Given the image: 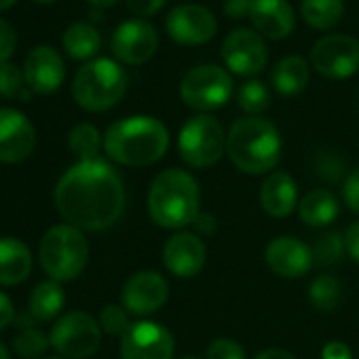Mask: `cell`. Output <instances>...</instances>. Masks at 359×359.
<instances>
[{
	"mask_svg": "<svg viewBox=\"0 0 359 359\" xmlns=\"http://www.w3.org/2000/svg\"><path fill=\"white\" fill-rule=\"evenodd\" d=\"M201 189L193 173L184 169H165L150 184L148 214L161 229L180 231L201 214Z\"/></svg>",
	"mask_w": 359,
	"mask_h": 359,
	"instance_id": "cell-2",
	"label": "cell"
},
{
	"mask_svg": "<svg viewBox=\"0 0 359 359\" xmlns=\"http://www.w3.org/2000/svg\"><path fill=\"white\" fill-rule=\"evenodd\" d=\"M180 359H199V357H195V355H184V357H180Z\"/></svg>",
	"mask_w": 359,
	"mask_h": 359,
	"instance_id": "cell-48",
	"label": "cell"
},
{
	"mask_svg": "<svg viewBox=\"0 0 359 359\" xmlns=\"http://www.w3.org/2000/svg\"><path fill=\"white\" fill-rule=\"evenodd\" d=\"M32 273L30 248L18 237H0V285H18Z\"/></svg>",
	"mask_w": 359,
	"mask_h": 359,
	"instance_id": "cell-22",
	"label": "cell"
},
{
	"mask_svg": "<svg viewBox=\"0 0 359 359\" xmlns=\"http://www.w3.org/2000/svg\"><path fill=\"white\" fill-rule=\"evenodd\" d=\"M36 3H53V0H36Z\"/></svg>",
	"mask_w": 359,
	"mask_h": 359,
	"instance_id": "cell-49",
	"label": "cell"
},
{
	"mask_svg": "<svg viewBox=\"0 0 359 359\" xmlns=\"http://www.w3.org/2000/svg\"><path fill=\"white\" fill-rule=\"evenodd\" d=\"M39 258L51 281H72L87 266L89 243L81 229L72 224H57L45 233L39 248Z\"/></svg>",
	"mask_w": 359,
	"mask_h": 359,
	"instance_id": "cell-6",
	"label": "cell"
},
{
	"mask_svg": "<svg viewBox=\"0 0 359 359\" xmlns=\"http://www.w3.org/2000/svg\"><path fill=\"white\" fill-rule=\"evenodd\" d=\"M36 146V129L20 110L0 108V163H22Z\"/></svg>",
	"mask_w": 359,
	"mask_h": 359,
	"instance_id": "cell-16",
	"label": "cell"
},
{
	"mask_svg": "<svg viewBox=\"0 0 359 359\" xmlns=\"http://www.w3.org/2000/svg\"><path fill=\"white\" fill-rule=\"evenodd\" d=\"M340 214V203L336 195L327 189H315L306 193L298 203L300 220L311 229H321L332 224Z\"/></svg>",
	"mask_w": 359,
	"mask_h": 359,
	"instance_id": "cell-23",
	"label": "cell"
},
{
	"mask_svg": "<svg viewBox=\"0 0 359 359\" xmlns=\"http://www.w3.org/2000/svg\"><path fill=\"white\" fill-rule=\"evenodd\" d=\"M158 49L156 30L144 20H129L112 34V51L116 60L129 66L146 64Z\"/></svg>",
	"mask_w": 359,
	"mask_h": 359,
	"instance_id": "cell-15",
	"label": "cell"
},
{
	"mask_svg": "<svg viewBox=\"0 0 359 359\" xmlns=\"http://www.w3.org/2000/svg\"><path fill=\"white\" fill-rule=\"evenodd\" d=\"M344 248H346V256L359 264V222H353L344 231Z\"/></svg>",
	"mask_w": 359,
	"mask_h": 359,
	"instance_id": "cell-39",
	"label": "cell"
},
{
	"mask_svg": "<svg viewBox=\"0 0 359 359\" xmlns=\"http://www.w3.org/2000/svg\"><path fill=\"white\" fill-rule=\"evenodd\" d=\"M169 298V283L156 271H140L127 279L121 292V302L129 315L148 317L165 306Z\"/></svg>",
	"mask_w": 359,
	"mask_h": 359,
	"instance_id": "cell-14",
	"label": "cell"
},
{
	"mask_svg": "<svg viewBox=\"0 0 359 359\" xmlns=\"http://www.w3.org/2000/svg\"><path fill=\"white\" fill-rule=\"evenodd\" d=\"M0 359H11L9 357V351H7V346L3 342H0Z\"/></svg>",
	"mask_w": 359,
	"mask_h": 359,
	"instance_id": "cell-47",
	"label": "cell"
},
{
	"mask_svg": "<svg viewBox=\"0 0 359 359\" xmlns=\"http://www.w3.org/2000/svg\"><path fill=\"white\" fill-rule=\"evenodd\" d=\"M15 317V309H13V300L5 294L0 292V330L7 327Z\"/></svg>",
	"mask_w": 359,
	"mask_h": 359,
	"instance_id": "cell-43",
	"label": "cell"
},
{
	"mask_svg": "<svg viewBox=\"0 0 359 359\" xmlns=\"http://www.w3.org/2000/svg\"><path fill=\"white\" fill-rule=\"evenodd\" d=\"M254 359H296V357L283 348H266V351H260Z\"/></svg>",
	"mask_w": 359,
	"mask_h": 359,
	"instance_id": "cell-44",
	"label": "cell"
},
{
	"mask_svg": "<svg viewBox=\"0 0 359 359\" xmlns=\"http://www.w3.org/2000/svg\"><path fill=\"white\" fill-rule=\"evenodd\" d=\"M169 148L167 127L152 116H127L112 123L104 133L106 154L127 167H148Z\"/></svg>",
	"mask_w": 359,
	"mask_h": 359,
	"instance_id": "cell-3",
	"label": "cell"
},
{
	"mask_svg": "<svg viewBox=\"0 0 359 359\" xmlns=\"http://www.w3.org/2000/svg\"><path fill=\"white\" fill-rule=\"evenodd\" d=\"M167 0H127V7L137 18H150L165 7Z\"/></svg>",
	"mask_w": 359,
	"mask_h": 359,
	"instance_id": "cell-38",
	"label": "cell"
},
{
	"mask_svg": "<svg viewBox=\"0 0 359 359\" xmlns=\"http://www.w3.org/2000/svg\"><path fill=\"white\" fill-rule=\"evenodd\" d=\"M226 154L233 165L250 175L273 173L281 158V135L262 116H243L226 135Z\"/></svg>",
	"mask_w": 359,
	"mask_h": 359,
	"instance_id": "cell-4",
	"label": "cell"
},
{
	"mask_svg": "<svg viewBox=\"0 0 359 359\" xmlns=\"http://www.w3.org/2000/svg\"><path fill=\"white\" fill-rule=\"evenodd\" d=\"M264 260L269 269L283 279L304 277L313 262V250L298 237H277L264 250Z\"/></svg>",
	"mask_w": 359,
	"mask_h": 359,
	"instance_id": "cell-18",
	"label": "cell"
},
{
	"mask_svg": "<svg viewBox=\"0 0 359 359\" xmlns=\"http://www.w3.org/2000/svg\"><path fill=\"white\" fill-rule=\"evenodd\" d=\"M15 45H18V36L13 32V28L0 20V64H7L9 57L15 53Z\"/></svg>",
	"mask_w": 359,
	"mask_h": 359,
	"instance_id": "cell-37",
	"label": "cell"
},
{
	"mask_svg": "<svg viewBox=\"0 0 359 359\" xmlns=\"http://www.w3.org/2000/svg\"><path fill=\"white\" fill-rule=\"evenodd\" d=\"M127 91V74L125 70L108 60H91L87 62L74 76L72 95L74 102L89 112H104L116 106Z\"/></svg>",
	"mask_w": 359,
	"mask_h": 359,
	"instance_id": "cell-5",
	"label": "cell"
},
{
	"mask_svg": "<svg viewBox=\"0 0 359 359\" xmlns=\"http://www.w3.org/2000/svg\"><path fill=\"white\" fill-rule=\"evenodd\" d=\"M313 250V262L319 269H330L334 264H338L342 260V256L346 254L344 248V235L336 233V231H327L321 237H317V241L311 245Z\"/></svg>",
	"mask_w": 359,
	"mask_h": 359,
	"instance_id": "cell-30",
	"label": "cell"
},
{
	"mask_svg": "<svg viewBox=\"0 0 359 359\" xmlns=\"http://www.w3.org/2000/svg\"><path fill=\"white\" fill-rule=\"evenodd\" d=\"M100 32L89 24H72L64 34V49L74 60H91L100 51Z\"/></svg>",
	"mask_w": 359,
	"mask_h": 359,
	"instance_id": "cell-26",
	"label": "cell"
},
{
	"mask_svg": "<svg viewBox=\"0 0 359 359\" xmlns=\"http://www.w3.org/2000/svg\"><path fill=\"white\" fill-rule=\"evenodd\" d=\"M49 340L60 355L68 359H87L100 348L102 327L89 313L72 311L53 323Z\"/></svg>",
	"mask_w": 359,
	"mask_h": 359,
	"instance_id": "cell-9",
	"label": "cell"
},
{
	"mask_svg": "<svg viewBox=\"0 0 359 359\" xmlns=\"http://www.w3.org/2000/svg\"><path fill=\"white\" fill-rule=\"evenodd\" d=\"M208 359H245V348L233 338H216L208 346Z\"/></svg>",
	"mask_w": 359,
	"mask_h": 359,
	"instance_id": "cell-35",
	"label": "cell"
},
{
	"mask_svg": "<svg viewBox=\"0 0 359 359\" xmlns=\"http://www.w3.org/2000/svg\"><path fill=\"white\" fill-rule=\"evenodd\" d=\"M100 327L110 334V336H123L129 327H131V321H129V313L125 306L121 304H106L102 311H100Z\"/></svg>",
	"mask_w": 359,
	"mask_h": 359,
	"instance_id": "cell-34",
	"label": "cell"
},
{
	"mask_svg": "<svg viewBox=\"0 0 359 359\" xmlns=\"http://www.w3.org/2000/svg\"><path fill=\"white\" fill-rule=\"evenodd\" d=\"M104 140L97 131L95 125L91 123H81L76 125L70 135H68V146L70 150L79 156V161H93L100 158V148H102Z\"/></svg>",
	"mask_w": 359,
	"mask_h": 359,
	"instance_id": "cell-29",
	"label": "cell"
},
{
	"mask_svg": "<svg viewBox=\"0 0 359 359\" xmlns=\"http://www.w3.org/2000/svg\"><path fill=\"white\" fill-rule=\"evenodd\" d=\"M60 216L81 231L110 229L125 210V187L121 175L102 158L79 161L55 187Z\"/></svg>",
	"mask_w": 359,
	"mask_h": 359,
	"instance_id": "cell-1",
	"label": "cell"
},
{
	"mask_svg": "<svg viewBox=\"0 0 359 359\" xmlns=\"http://www.w3.org/2000/svg\"><path fill=\"white\" fill-rule=\"evenodd\" d=\"M340 298H342L340 281L334 275L321 273L309 285V300L317 311H323V313L334 311L338 306Z\"/></svg>",
	"mask_w": 359,
	"mask_h": 359,
	"instance_id": "cell-28",
	"label": "cell"
},
{
	"mask_svg": "<svg viewBox=\"0 0 359 359\" xmlns=\"http://www.w3.org/2000/svg\"><path fill=\"white\" fill-rule=\"evenodd\" d=\"M296 180L285 171H273L260 187V205L271 218H287L298 208Z\"/></svg>",
	"mask_w": 359,
	"mask_h": 359,
	"instance_id": "cell-21",
	"label": "cell"
},
{
	"mask_svg": "<svg viewBox=\"0 0 359 359\" xmlns=\"http://www.w3.org/2000/svg\"><path fill=\"white\" fill-rule=\"evenodd\" d=\"M351 357H353L351 348L342 340H330L321 351V359H351Z\"/></svg>",
	"mask_w": 359,
	"mask_h": 359,
	"instance_id": "cell-40",
	"label": "cell"
},
{
	"mask_svg": "<svg viewBox=\"0 0 359 359\" xmlns=\"http://www.w3.org/2000/svg\"><path fill=\"white\" fill-rule=\"evenodd\" d=\"M167 34L173 43L182 47H199L214 39L218 22L208 7L201 5H177L165 20Z\"/></svg>",
	"mask_w": 359,
	"mask_h": 359,
	"instance_id": "cell-12",
	"label": "cell"
},
{
	"mask_svg": "<svg viewBox=\"0 0 359 359\" xmlns=\"http://www.w3.org/2000/svg\"><path fill=\"white\" fill-rule=\"evenodd\" d=\"M18 3V0H0V11H3V9H9L11 5H15Z\"/></svg>",
	"mask_w": 359,
	"mask_h": 359,
	"instance_id": "cell-46",
	"label": "cell"
},
{
	"mask_svg": "<svg viewBox=\"0 0 359 359\" xmlns=\"http://www.w3.org/2000/svg\"><path fill=\"white\" fill-rule=\"evenodd\" d=\"M89 3H91L93 7H110V5L116 3V0H89Z\"/></svg>",
	"mask_w": 359,
	"mask_h": 359,
	"instance_id": "cell-45",
	"label": "cell"
},
{
	"mask_svg": "<svg viewBox=\"0 0 359 359\" xmlns=\"http://www.w3.org/2000/svg\"><path fill=\"white\" fill-rule=\"evenodd\" d=\"M51 340L45 332L36 330V327H26L22 330L15 340H13V351L22 357V359H36L41 355H45V351L49 348Z\"/></svg>",
	"mask_w": 359,
	"mask_h": 359,
	"instance_id": "cell-32",
	"label": "cell"
},
{
	"mask_svg": "<svg viewBox=\"0 0 359 359\" xmlns=\"http://www.w3.org/2000/svg\"><path fill=\"white\" fill-rule=\"evenodd\" d=\"M315 70L332 81H342L359 70V43L344 34L323 36L311 51Z\"/></svg>",
	"mask_w": 359,
	"mask_h": 359,
	"instance_id": "cell-10",
	"label": "cell"
},
{
	"mask_svg": "<svg viewBox=\"0 0 359 359\" xmlns=\"http://www.w3.org/2000/svg\"><path fill=\"white\" fill-rule=\"evenodd\" d=\"M24 76L28 83V89L39 95H49L60 89L66 76V66L62 62V55L51 47H36L26 64H24Z\"/></svg>",
	"mask_w": 359,
	"mask_h": 359,
	"instance_id": "cell-19",
	"label": "cell"
},
{
	"mask_svg": "<svg viewBox=\"0 0 359 359\" xmlns=\"http://www.w3.org/2000/svg\"><path fill=\"white\" fill-rule=\"evenodd\" d=\"M250 20L260 36L273 41L290 36L296 26L294 9L287 0H254Z\"/></svg>",
	"mask_w": 359,
	"mask_h": 359,
	"instance_id": "cell-20",
	"label": "cell"
},
{
	"mask_svg": "<svg viewBox=\"0 0 359 359\" xmlns=\"http://www.w3.org/2000/svg\"><path fill=\"white\" fill-rule=\"evenodd\" d=\"M177 152L189 167L205 169L216 165L226 152V133L212 114L191 116L177 135Z\"/></svg>",
	"mask_w": 359,
	"mask_h": 359,
	"instance_id": "cell-7",
	"label": "cell"
},
{
	"mask_svg": "<svg viewBox=\"0 0 359 359\" xmlns=\"http://www.w3.org/2000/svg\"><path fill=\"white\" fill-rule=\"evenodd\" d=\"M222 60L226 68L239 76H256L264 70L269 51L262 36L256 30H233L222 45Z\"/></svg>",
	"mask_w": 359,
	"mask_h": 359,
	"instance_id": "cell-13",
	"label": "cell"
},
{
	"mask_svg": "<svg viewBox=\"0 0 359 359\" xmlns=\"http://www.w3.org/2000/svg\"><path fill=\"white\" fill-rule=\"evenodd\" d=\"M45 359H62V357H45Z\"/></svg>",
	"mask_w": 359,
	"mask_h": 359,
	"instance_id": "cell-50",
	"label": "cell"
},
{
	"mask_svg": "<svg viewBox=\"0 0 359 359\" xmlns=\"http://www.w3.org/2000/svg\"><path fill=\"white\" fill-rule=\"evenodd\" d=\"M66 304V294L57 281L39 283L28 300V311L34 321H51L55 319Z\"/></svg>",
	"mask_w": 359,
	"mask_h": 359,
	"instance_id": "cell-25",
	"label": "cell"
},
{
	"mask_svg": "<svg viewBox=\"0 0 359 359\" xmlns=\"http://www.w3.org/2000/svg\"><path fill=\"white\" fill-rule=\"evenodd\" d=\"M252 5H254V0H224V11L229 18L239 20V18L250 15Z\"/></svg>",
	"mask_w": 359,
	"mask_h": 359,
	"instance_id": "cell-42",
	"label": "cell"
},
{
	"mask_svg": "<svg viewBox=\"0 0 359 359\" xmlns=\"http://www.w3.org/2000/svg\"><path fill=\"white\" fill-rule=\"evenodd\" d=\"M309 81H311V70H309L306 60L300 55H287L279 60L271 72L273 89L283 97L298 95L300 91L306 89Z\"/></svg>",
	"mask_w": 359,
	"mask_h": 359,
	"instance_id": "cell-24",
	"label": "cell"
},
{
	"mask_svg": "<svg viewBox=\"0 0 359 359\" xmlns=\"http://www.w3.org/2000/svg\"><path fill=\"white\" fill-rule=\"evenodd\" d=\"M342 199L344 205L359 216V167L355 171H351L342 184Z\"/></svg>",
	"mask_w": 359,
	"mask_h": 359,
	"instance_id": "cell-36",
	"label": "cell"
},
{
	"mask_svg": "<svg viewBox=\"0 0 359 359\" xmlns=\"http://www.w3.org/2000/svg\"><path fill=\"white\" fill-rule=\"evenodd\" d=\"M193 226H195V235H199V237H212L216 231H218V222H216V218L212 216V214H199L197 218H195V222H193Z\"/></svg>",
	"mask_w": 359,
	"mask_h": 359,
	"instance_id": "cell-41",
	"label": "cell"
},
{
	"mask_svg": "<svg viewBox=\"0 0 359 359\" xmlns=\"http://www.w3.org/2000/svg\"><path fill=\"white\" fill-rule=\"evenodd\" d=\"M237 102L241 106V110L248 114V116H258L260 112H264L271 104V91L269 87L262 83V81H248L241 85L239 89V95H237Z\"/></svg>",
	"mask_w": 359,
	"mask_h": 359,
	"instance_id": "cell-31",
	"label": "cell"
},
{
	"mask_svg": "<svg viewBox=\"0 0 359 359\" xmlns=\"http://www.w3.org/2000/svg\"><path fill=\"white\" fill-rule=\"evenodd\" d=\"M208 260V248L203 239L195 233H175L167 239L163 248V264L165 269L180 279L197 277Z\"/></svg>",
	"mask_w": 359,
	"mask_h": 359,
	"instance_id": "cell-17",
	"label": "cell"
},
{
	"mask_svg": "<svg viewBox=\"0 0 359 359\" xmlns=\"http://www.w3.org/2000/svg\"><path fill=\"white\" fill-rule=\"evenodd\" d=\"M344 13L342 0H302V18L313 30L334 28Z\"/></svg>",
	"mask_w": 359,
	"mask_h": 359,
	"instance_id": "cell-27",
	"label": "cell"
},
{
	"mask_svg": "<svg viewBox=\"0 0 359 359\" xmlns=\"http://www.w3.org/2000/svg\"><path fill=\"white\" fill-rule=\"evenodd\" d=\"M233 89V79L224 68L203 64L184 74L182 83H180V97L189 108L205 114L222 108L231 100Z\"/></svg>",
	"mask_w": 359,
	"mask_h": 359,
	"instance_id": "cell-8",
	"label": "cell"
},
{
	"mask_svg": "<svg viewBox=\"0 0 359 359\" xmlns=\"http://www.w3.org/2000/svg\"><path fill=\"white\" fill-rule=\"evenodd\" d=\"M24 72L13 64H0V95L7 100H30Z\"/></svg>",
	"mask_w": 359,
	"mask_h": 359,
	"instance_id": "cell-33",
	"label": "cell"
},
{
	"mask_svg": "<svg viewBox=\"0 0 359 359\" xmlns=\"http://www.w3.org/2000/svg\"><path fill=\"white\" fill-rule=\"evenodd\" d=\"M173 334L156 321H135L123 334L121 359H173Z\"/></svg>",
	"mask_w": 359,
	"mask_h": 359,
	"instance_id": "cell-11",
	"label": "cell"
}]
</instances>
